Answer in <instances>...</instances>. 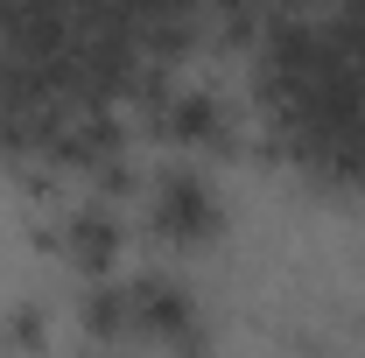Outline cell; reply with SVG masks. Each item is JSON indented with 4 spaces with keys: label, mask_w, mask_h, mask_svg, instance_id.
<instances>
[{
    "label": "cell",
    "mask_w": 365,
    "mask_h": 358,
    "mask_svg": "<svg viewBox=\"0 0 365 358\" xmlns=\"http://www.w3.org/2000/svg\"><path fill=\"white\" fill-rule=\"evenodd\" d=\"M148 225L176 253H211L225 239V204H218V190H211L204 169L182 162V169H162L148 183Z\"/></svg>",
    "instance_id": "obj_1"
},
{
    "label": "cell",
    "mask_w": 365,
    "mask_h": 358,
    "mask_svg": "<svg viewBox=\"0 0 365 358\" xmlns=\"http://www.w3.org/2000/svg\"><path fill=\"white\" fill-rule=\"evenodd\" d=\"M120 302H127V344H162V352H204L211 344L197 295L169 274H127Z\"/></svg>",
    "instance_id": "obj_2"
},
{
    "label": "cell",
    "mask_w": 365,
    "mask_h": 358,
    "mask_svg": "<svg viewBox=\"0 0 365 358\" xmlns=\"http://www.w3.org/2000/svg\"><path fill=\"white\" fill-rule=\"evenodd\" d=\"M140 120H148V134L182 148V155H239V120H232V106L218 91H182L169 85L155 106H140Z\"/></svg>",
    "instance_id": "obj_3"
},
{
    "label": "cell",
    "mask_w": 365,
    "mask_h": 358,
    "mask_svg": "<svg viewBox=\"0 0 365 358\" xmlns=\"http://www.w3.org/2000/svg\"><path fill=\"white\" fill-rule=\"evenodd\" d=\"M49 253H56L71 274H85V281H106V274L120 267V253H127V225H120V211H113L106 197H85V204L63 211Z\"/></svg>",
    "instance_id": "obj_4"
},
{
    "label": "cell",
    "mask_w": 365,
    "mask_h": 358,
    "mask_svg": "<svg viewBox=\"0 0 365 358\" xmlns=\"http://www.w3.org/2000/svg\"><path fill=\"white\" fill-rule=\"evenodd\" d=\"M0 344H7V352H43V344H49V323H43V310H36V302L7 310V323H0Z\"/></svg>",
    "instance_id": "obj_5"
}]
</instances>
